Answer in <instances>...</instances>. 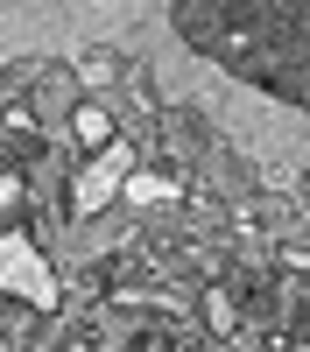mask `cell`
<instances>
[{"label":"cell","mask_w":310,"mask_h":352,"mask_svg":"<svg viewBox=\"0 0 310 352\" xmlns=\"http://www.w3.org/2000/svg\"><path fill=\"white\" fill-rule=\"evenodd\" d=\"M120 169H127L120 155H106V162H99V176H85V204H99V197H106V184H113Z\"/></svg>","instance_id":"2"},{"label":"cell","mask_w":310,"mask_h":352,"mask_svg":"<svg viewBox=\"0 0 310 352\" xmlns=\"http://www.w3.org/2000/svg\"><path fill=\"white\" fill-rule=\"evenodd\" d=\"M0 282L21 289V296H36V303H49V275H43V261L21 254V240H0Z\"/></svg>","instance_id":"1"}]
</instances>
